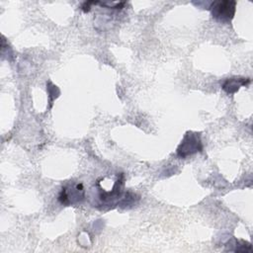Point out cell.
Listing matches in <instances>:
<instances>
[{"instance_id": "obj_1", "label": "cell", "mask_w": 253, "mask_h": 253, "mask_svg": "<svg viewBox=\"0 0 253 253\" xmlns=\"http://www.w3.org/2000/svg\"><path fill=\"white\" fill-rule=\"evenodd\" d=\"M209 9L211 10L212 18L220 23L229 24L233 19L236 10V1L219 0L211 3Z\"/></svg>"}, {"instance_id": "obj_2", "label": "cell", "mask_w": 253, "mask_h": 253, "mask_svg": "<svg viewBox=\"0 0 253 253\" xmlns=\"http://www.w3.org/2000/svg\"><path fill=\"white\" fill-rule=\"evenodd\" d=\"M85 197L83 185L81 183H68L60 191L58 201L64 206L80 204Z\"/></svg>"}, {"instance_id": "obj_3", "label": "cell", "mask_w": 253, "mask_h": 253, "mask_svg": "<svg viewBox=\"0 0 253 253\" xmlns=\"http://www.w3.org/2000/svg\"><path fill=\"white\" fill-rule=\"evenodd\" d=\"M203 150V144L200 133L188 131L183 137L177 148V155L181 158H186L194 153Z\"/></svg>"}, {"instance_id": "obj_4", "label": "cell", "mask_w": 253, "mask_h": 253, "mask_svg": "<svg viewBox=\"0 0 253 253\" xmlns=\"http://www.w3.org/2000/svg\"><path fill=\"white\" fill-rule=\"evenodd\" d=\"M250 83L249 78H244V77H232V78H227L223 84H222V89L227 93V94H234L236 93L240 87L246 86Z\"/></svg>"}, {"instance_id": "obj_5", "label": "cell", "mask_w": 253, "mask_h": 253, "mask_svg": "<svg viewBox=\"0 0 253 253\" xmlns=\"http://www.w3.org/2000/svg\"><path fill=\"white\" fill-rule=\"evenodd\" d=\"M48 89V94H49V97H50V102H52V100H54L57 96L54 95L55 94V90H57V87L54 86V85H51V87H47Z\"/></svg>"}]
</instances>
